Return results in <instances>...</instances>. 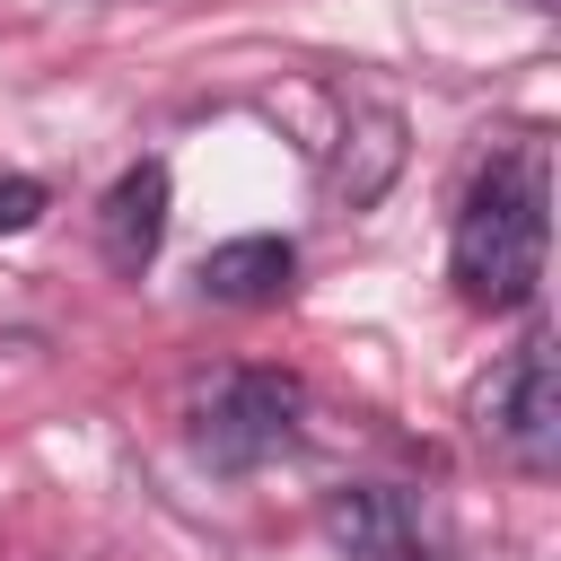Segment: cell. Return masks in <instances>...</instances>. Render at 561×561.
Returning <instances> with one entry per match:
<instances>
[{
  "instance_id": "6da1fadb",
  "label": "cell",
  "mask_w": 561,
  "mask_h": 561,
  "mask_svg": "<svg viewBox=\"0 0 561 561\" xmlns=\"http://www.w3.org/2000/svg\"><path fill=\"white\" fill-rule=\"evenodd\" d=\"M543 210H552V167L543 140H500L465 202H456V237H447V272L465 307H526L543 280Z\"/></svg>"
},
{
  "instance_id": "7a4b0ae2",
  "label": "cell",
  "mask_w": 561,
  "mask_h": 561,
  "mask_svg": "<svg viewBox=\"0 0 561 561\" xmlns=\"http://www.w3.org/2000/svg\"><path fill=\"white\" fill-rule=\"evenodd\" d=\"M193 447L219 465V473H254L272 456L298 447V412H307V386L289 368H219L193 386Z\"/></svg>"
},
{
  "instance_id": "3957f363",
  "label": "cell",
  "mask_w": 561,
  "mask_h": 561,
  "mask_svg": "<svg viewBox=\"0 0 561 561\" xmlns=\"http://www.w3.org/2000/svg\"><path fill=\"white\" fill-rule=\"evenodd\" d=\"M473 430H482V447L500 465H517L535 482L561 465V368H552V333L543 324L473 386Z\"/></svg>"
},
{
  "instance_id": "277c9868",
  "label": "cell",
  "mask_w": 561,
  "mask_h": 561,
  "mask_svg": "<svg viewBox=\"0 0 561 561\" xmlns=\"http://www.w3.org/2000/svg\"><path fill=\"white\" fill-rule=\"evenodd\" d=\"M324 535L342 561H430V526H421L412 491H394V482L324 491Z\"/></svg>"
},
{
  "instance_id": "5b68a950",
  "label": "cell",
  "mask_w": 561,
  "mask_h": 561,
  "mask_svg": "<svg viewBox=\"0 0 561 561\" xmlns=\"http://www.w3.org/2000/svg\"><path fill=\"white\" fill-rule=\"evenodd\" d=\"M167 167L158 158H140V167H123L114 184H105V202H96V245H105V263L114 272H149V254L167 245Z\"/></svg>"
},
{
  "instance_id": "8992f818",
  "label": "cell",
  "mask_w": 561,
  "mask_h": 561,
  "mask_svg": "<svg viewBox=\"0 0 561 561\" xmlns=\"http://www.w3.org/2000/svg\"><path fill=\"white\" fill-rule=\"evenodd\" d=\"M298 280V245L289 237H228L202 254V298L210 307H280Z\"/></svg>"
},
{
  "instance_id": "52a82bcc",
  "label": "cell",
  "mask_w": 561,
  "mask_h": 561,
  "mask_svg": "<svg viewBox=\"0 0 561 561\" xmlns=\"http://www.w3.org/2000/svg\"><path fill=\"white\" fill-rule=\"evenodd\" d=\"M394 167H403V114L394 105H359L351 114V131H342V149H333V202H351V210H368L386 184H394Z\"/></svg>"
},
{
  "instance_id": "ba28073f",
  "label": "cell",
  "mask_w": 561,
  "mask_h": 561,
  "mask_svg": "<svg viewBox=\"0 0 561 561\" xmlns=\"http://www.w3.org/2000/svg\"><path fill=\"white\" fill-rule=\"evenodd\" d=\"M53 210V193L35 184V175H0V237H18V228H35Z\"/></svg>"
}]
</instances>
